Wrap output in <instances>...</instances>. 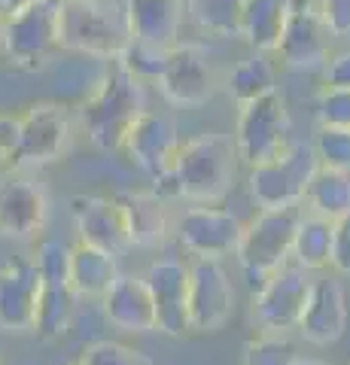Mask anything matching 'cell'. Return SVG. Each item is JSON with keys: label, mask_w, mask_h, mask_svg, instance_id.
<instances>
[{"label": "cell", "mask_w": 350, "mask_h": 365, "mask_svg": "<svg viewBox=\"0 0 350 365\" xmlns=\"http://www.w3.org/2000/svg\"><path fill=\"white\" fill-rule=\"evenodd\" d=\"M238 174V150L225 134H195L180 146L174 165V198L217 204L229 195Z\"/></svg>", "instance_id": "1"}, {"label": "cell", "mask_w": 350, "mask_h": 365, "mask_svg": "<svg viewBox=\"0 0 350 365\" xmlns=\"http://www.w3.org/2000/svg\"><path fill=\"white\" fill-rule=\"evenodd\" d=\"M143 113H146L143 83L116 64V71H110L92 95L83 101L80 125L98 150L113 153V150H122L128 131Z\"/></svg>", "instance_id": "2"}, {"label": "cell", "mask_w": 350, "mask_h": 365, "mask_svg": "<svg viewBox=\"0 0 350 365\" xmlns=\"http://www.w3.org/2000/svg\"><path fill=\"white\" fill-rule=\"evenodd\" d=\"M131 40L125 9L113 0H61L58 4V46L92 58L116 61Z\"/></svg>", "instance_id": "3"}, {"label": "cell", "mask_w": 350, "mask_h": 365, "mask_svg": "<svg viewBox=\"0 0 350 365\" xmlns=\"http://www.w3.org/2000/svg\"><path fill=\"white\" fill-rule=\"evenodd\" d=\"M317 170L320 155L314 150V143L292 140L277 158L250 168V195L262 210L299 207Z\"/></svg>", "instance_id": "4"}, {"label": "cell", "mask_w": 350, "mask_h": 365, "mask_svg": "<svg viewBox=\"0 0 350 365\" xmlns=\"http://www.w3.org/2000/svg\"><path fill=\"white\" fill-rule=\"evenodd\" d=\"M302 213L299 207L287 210H259L250 225H244L241 244H238V262L244 274L250 277V287L259 289L262 283L292 262V241H296Z\"/></svg>", "instance_id": "5"}, {"label": "cell", "mask_w": 350, "mask_h": 365, "mask_svg": "<svg viewBox=\"0 0 350 365\" xmlns=\"http://www.w3.org/2000/svg\"><path fill=\"white\" fill-rule=\"evenodd\" d=\"M292 140H296L292 119L287 110V98L280 91H271V95L241 107L238 125H235V150L250 168L277 158Z\"/></svg>", "instance_id": "6"}, {"label": "cell", "mask_w": 350, "mask_h": 365, "mask_svg": "<svg viewBox=\"0 0 350 365\" xmlns=\"http://www.w3.org/2000/svg\"><path fill=\"white\" fill-rule=\"evenodd\" d=\"M0 43L16 67L40 71L58 49V4L28 0L19 13L0 21Z\"/></svg>", "instance_id": "7"}, {"label": "cell", "mask_w": 350, "mask_h": 365, "mask_svg": "<svg viewBox=\"0 0 350 365\" xmlns=\"http://www.w3.org/2000/svg\"><path fill=\"white\" fill-rule=\"evenodd\" d=\"M71 137H73V122L67 107L52 104V101L31 104L19 116V146L13 162L19 168L52 165L71 150Z\"/></svg>", "instance_id": "8"}, {"label": "cell", "mask_w": 350, "mask_h": 365, "mask_svg": "<svg viewBox=\"0 0 350 365\" xmlns=\"http://www.w3.org/2000/svg\"><path fill=\"white\" fill-rule=\"evenodd\" d=\"M311 287H314V280L296 262L277 268L253 295L256 323L271 335H287L292 329H299L302 314L311 299Z\"/></svg>", "instance_id": "9"}, {"label": "cell", "mask_w": 350, "mask_h": 365, "mask_svg": "<svg viewBox=\"0 0 350 365\" xmlns=\"http://www.w3.org/2000/svg\"><path fill=\"white\" fill-rule=\"evenodd\" d=\"M235 314V287L220 259H192L189 265V332H220Z\"/></svg>", "instance_id": "10"}, {"label": "cell", "mask_w": 350, "mask_h": 365, "mask_svg": "<svg viewBox=\"0 0 350 365\" xmlns=\"http://www.w3.org/2000/svg\"><path fill=\"white\" fill-rule=\"evenodd\" d=\"M180 146H183V140H180L177 122L171 116L146 110L128 131L122 153L131 158V165H138L153 180V186H159V182H165L174 174Z\"/></svg>", "instance_id": "11"}, {"label": "cell", "mask_w": 350, "mask_h": 365, "mask_svg": "<svg viewBox=\"0 0 350 365\" xmlns=\"http://www.w3.org/2000/svg\"><path fill=\"white\" fill-rule=\"evenodd\" d=\"M159 88L177 107H205L217 95V73H213L207 52L192 43L171 46L159 76Z\"/></svg>", "instance_id": "12"}, {"label": "cell", "mask_w": 350, "mask_h": 365, "mask_svg": "<svg viewBox=\"0 0 350 365\" xmlns=\"http://www.w3.org/2000/svg\"><path fill=\"white\" fill-rule=\"evenodd\" d=\"M244 225L232 210L201 204L189 207L177 222V241L195 259H222L238 253Z\"/></svg>", "instance_id": "13"}, {"label": "cell", "mask_w": 350, "mask_h": 365, "mask_svg": "<svg viewBox=\"0 0 350 365\" xmlns=\"http://www.w3.org/2000/svg\"><path fill=\"white\" fill-rule=\"evenodd\" d=\"M329 28L323 25L317 0H289V16L280 37V58L292 71H317L329 61Z\"/></svg>", "instance_id": "14"}, {"label": "cell", "mask_w": 350, "mask_h": 365, "mask_svg": "<svg viewBox=\"0 0 350 365\" xmlns=\"http://www.w3.org/2000/svg\"><path fill=\"white\" fill-rule=\"evenodd\" d=\"M155 304V332L180 338L189 332V265L177 256L150 262L143 274Z\"/></svg>", "instance_id": "15"}, {"label": "cell", "mask_w": 350, "mask_h": 365, "mask_svg": "<svg viewBox=\"0 0 350 365\" xmlns=\"http://www.w3.org/2000/svg\"><path fill=\"white\" fill-rule=\"evenodd\" d=\"M49 220L46 189L34 177L4 174L0 177V235L28 241L40 235Z\"/></svg>", "instance_id": "16"}, {"label": "cell", "mask_w": 350, "mask_h": 365, "mask_svg": "<svg viewBox=\"0 0 350 365\" xmlns=\"http://www.w3.org/2000/svg\"><path fill=\"white\" fill-rule=\"evenodd\" d=\"M43 277L34 259H16L0 268V332L28 335L37 319Z\"/></svg>", "instance_id": "17"}, {"label": "cell", "mask_w": 350, "mask_h": 365, "mask_svg": "<svg viewBox=\"0 0 350 365\" xmlns=\"http://www.w3.org/2000/svg\"><path fill=\"white\" fill-rule=\"evenodd\" d=\"M347 295L341 280L335 277H317L311 287L308 307L302 314L299 335L314 347L338 344L347 332Z\"/></svg>", "instance_id": "18"}, {"label": "cell", "mask_w": 350, "mask_h": 365, "mask_svg": "<svg viewBox=\"0 0 350 365\" xmlns=\"http://www.w3.org/2000/svg\"><path fill=\"white\" fill-rule=\"evenodd\" d=\"M71 216L76 222L83 244H92L98 250H107L113 256H122L128 244V228L116 198L107 195H73L71 198Z\"/></svg>", "instance_id": "19"}, {"label": "cell", "mask_w": 350, "mask_h": 365, "mask_svg": "<svg viewBox=\"0 0 350 365\" xmlns=\"http://www.w3.org/2000/svg\"><path fill=\"white\" fill-rule=\"evenodd\" d=\"M101 307H104V319L119 332L128 335L155 332V304L143 277L119 274V280L101 299Z\"/></svg>", "instance_id": "20"}, {"label": "cell", "mask_w": 350, "mask_h": 365, "mask_svg": "<svg viewBox=\"0 0 350 365\" xmlns=\"http://www.w3.org/2000/svg\"><path fill=\"white\" fill-rule=\"evenodd\" d=\"M125 21L134 40L171 49L180 43L183 0H125Z\"/></svg>", "instance_id": "21"}, {"label": "cell", "mask_w": 350, "mask_h": 365, "mask_svg": "<svg viewBox=\"0 0 350 365\" xmlns=\"http://www.w3.org/2000/svg\"><path fill=\"white\" fill-rule=\"evenodd\" d=\"M116 204L125 216L128 244L140 250H155L168 241V210L165 198L155 192H119Z\"/></svg>", "instance_id": "22"}, {"label": "cell", "mask_w": 350, "mask_h": 365, "mask_svg": "<svg viewBox=\"0 0 350 365\" xmlns=\"http://www.w3.org/2000/svg\"><path fill=\"white\" fill-rule=\"evenodd\" d=\"M119 256L92 244H76L71 256V287L80 299H104L119 280Z\"/></svg>", "instance_id": "23"}, {"label": "cell", "mask_w": 350, "mask_h": 365, "mask_svg": "<svg viewBox=\"0 0 350 365\" xmlns=\"http://www.w3.org/2000/svg\"><path fill=\"white\" fill-rule=\"evenodd\" d=\"M76 302L80 295L73 292L71 283H43L40 302H37V319H34V335L46 344L61 341L73 326Z\"/></svg>", "instance_id": "24"}, {"label": "cell", "mask_w": 350, "mask_h": 365, "mask_svg": "<svg viewBox=\"0 0 350 365\" xmlns=\"http://www.w3.org/2000/svg\"><path fill=\"white\" fill-rule=\"evenodd\" d=\"M287 16H289V0H247L241 37L256 52H277Z\"/></svg>", "instance_id": "25"}, {"label": "cell", "mask_w": 350, "mask_h": 365, "mask_svg": "<svg viewBox=\"0 0 350 365\" xmlns=\"http://www.w3.org/2000/svg\"><path fill=\"white\" fill-rule=\"evenodd\" d=\"M332 241H335V222L323 216H302L292 241V262L304 271H323L332 268Z\"/></svg>", "instance_id": "26"}, {"label": "cell", "mask_w": 350, "mask_h": 365, "mask_svg": "<svg viewBox=\"0 0 350 365\" xmlns=\"http://www.w3.org/2000/svg\"><path fill=\"white\" fill-rule=\"evenodd\" d=\"M304 201H308L314 216H323V220H332V222L341 220V216L350 213V174L320 165Z\"/></svg>", "instance_id": "27"}, {"label": "cell", "mask_w": 350, "mask_h": 365, "mask_svg": "<svg viewBox=\"0 0 350 365\" xmlns=\"http://www.w3.org/2000/svg\"><path fill=\"white\" fill-rule=\"evenodd\" d=\"M274 79H277L274 64H271L262 52H256V55H250V58L235 64V71L229 73L225 88H229V95L244 107V104H250V101H256V98H265V95H271V91H277Z\"/></svg>", "instance_id": "28"}, {"label": "cell", "mask_w": 350, "mask_h": 365, "mask_svg": "<svg viewBox=\"0 0 350 365\" xmlns=\"http://www.w3.org/2000/svg\"><path fill=\"white\" fill-rule=\"evenodd\" d=\"M247 0H186V13L198 28L217 37H241Z\"/></svg>", "instance_id": "29"}, {"label": "cell", "mask_w": 350, "mask_h": 365, "mask_svg": "<svg viewBox=\"0 0 350 365\" xmlns=\"http://www.w3.org/2000/svg\"><path fill=\"white\" fill-rule=\"evenodd\" d=\"M165 61H168V49L162 46H153V43H143V40H128L122 55L116 58V64L122 67L125 73H131L134 79H153V83H159V76L165 71Z\"/></svg>", "instance_id": "30"}, {"label": "cell", "mask_w": 350, "mask_h": 365, "mask_svg": "<svg viewBox=\"0 0 350 365\" xmlns=\"http://www.w3.org/2000/svg\"><path fill=\"white\" fill-rule=\"evenodd\" d=\"M296 359H299L296 344L287 335L262 332L259 338H250L244 344L241 365H296Z\"/></svg>", "instance_id": "31"}, {"label": "cell", "mask_w": 350, "mask_h": 365, "mask_svg": "<svg viewBox=\"0 0 350 365\" xmlns=\"http://www.w3.org/2000/svg\"><path fill=\"white\" fill-rule=\"evenodd\" d=\"M80 365H155L143 350L138 347H128L122 341H95L88 344L80 356Z\"/></svg>", "instance_id": "32"}, {"label": "cell", "mask_w": 350, "mask_h": 365, "mask_svg": "<svg viewBox=\"0 0 350 365\" xmlns=\"http://www.w3.org/2000/svg\"><path fill=\"white\" fill-rule=\"evenodd\" d=\"M71 256H73V247L64 244V241H43L37 247V262L40 268V277L43 283H71Z\"/></svg>", "instance_id": "33"}, {"label": "cell", "mask_w": 350, "mask_h": 365, "mask_svg": "<svg viewBox=\"0 0 350 365\" xmlns=\"http://www.w3.org/2000/svg\"><path fill=\"white\" fill-rule=\"evenodd\" d=\"M314 150H317L323 168H335V170H344V174H350V128L320 125Z\"/></svg>", "instance_id": "34"}, {"label": "cell", "mask_w": 350, "mask_h": 365, "mask_svg": "<svg viewBox=\"0 0 350 365\" xmlns=\"http://www.w3.org/2000/svg\"><path fill=\"white\" fill-rule=\"evenodd\" d=\"M317 119L332 128H350V88L326 86L317 98Z\"/></svg>", "instance_id": "35"}, {"label": "cell", "mask_w": 350, "mask_h": 365, "mask_svg": "<svg viewBox=\"0 0 350 365\" xmlns=\"http://www.w3.org/2000/svg\"><path fill=\"white\" fill-rule=\"evenodd\" d=\"M317 6L332 37H350V0H317Z\"/></svg>", "instance_id": "36"}, {"label": "cell", "mask_w": 350, "mask_h": 365, "mask_svg": "<svg viewBox=\"0 0 350 365\" xmlns=\"http://www.w3.org/2000/svg\"><path fill=\"white\" fill-rule=\"evenodd\" d=\"M332 268L350 277V213L335 220V241H332Z\"/></svg>", "instance_id": "37"}, {"label": "cell", "mask_w": 350, "mask_h": 365, "mask_svg": "<svg viewBox=\"0 0 350 365\" xmlns=\"http://www.w3.org/2000/svg\"><path fill=\"white\" fill-rule=\"evenodd\" d=\"M323 76L329 88H350V49L332 55L323 67Z\"/></svg>", "instance_id": "38"}, {"label": "cell", "mask_w": 350, "mask_h": 365, "mask_svg": "<svg viewBox=\"0 0 350 365\" xmlns=\"http://www.w3.org/2000/svg\"><path fill=\"white\" fill-rule=\"evenodd\" d=\"M16 146H19V119L0 116V165L13 162Z\"/></svg>", "instance_id": "39"}, {"label": "cell", "mask_w": 350, "mask_h": 365, "mask_svg": "<svg viewBox=\"0 0 350 365\" xmlns=\"http://www.w3.org/2000/svg\"><path fill=\"white\" fill-rule=\"evenodd\" d=\"M25 4H28V0H0V21L9 19L13 13H19V9L25 6Z\"/></svg>", "instance_id": "40"}, {"label": "cell", "mask_w": 350, "mask_h": 365, "mask_svg": "<svg viewBox=\"0 0 350 365\" xmlns=\"http://www.w3.org/2000/svg\"><path fill=\"white\" fill-rule=\"evenodd\" d=\"M296 365H335V362H326V359H311V356H299Z\"/></svg>", "instance_id": "41"}, {"label": "cell", "mask_w": 350, "mask_h": 365, "mask_svg": "<svg viewBox=\"0 0 350 365\" xmlns=\"http://www.w3.org/2000/svg\"><path fill=\"white\" fill-rule=\"evenodd\" d=\"M49 4H61V0H49Z\"/></svg>", "instance_id": "42"}, {"label": "cell", "mask_w": 350, "mask_h": 365, "mask_svg": "<svg viewBox=\"0 0 350 365\" xmlns=\"http://www.w3.org/2000/svg\"><path fill=\"white\" fill-rule=\"evenodd\" d=\"M71 365H80V362H71Z\"/></svg>", "instance_id": "43"}, {"label": "cell", "mask_w": 350, "mask_h": 365, "mask_svg": "<svg viewBox=\"0 0 350 365\" xmlns=\"http://www.w3.org/2000/svg\"><path fill=\"white\" fill-rule=\"evenodd\" d=\"M0 365H4V359H0Z\"/></svg>", "instance_id": "44"}]
</instances>
